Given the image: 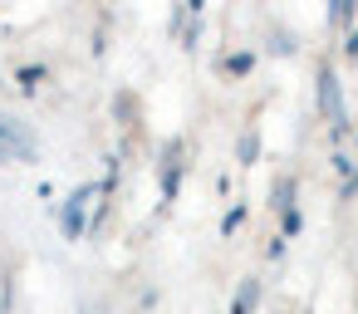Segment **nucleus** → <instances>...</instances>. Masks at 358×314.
Wrapping results in <instances>:
<instances>
[{"label":"nucleus","mask_w":358,"mask_h":314,"mask_svg":"<svg viewBox=\"0 0 358 314\" xmlns=\"http://www.w3.org/2000/svg\"><path fill=\"white\" fill-rule=\"evenodd\" d=\"M348 55H358V30H353V40H348Z\"/></svg>","instance_id":"obj_7"},{"label":"nucleus","mask_w":358,"mask_h":314,"mask_svg":"<svg viewBox=\"0 0 358 314\" xmlns=\"http://www.w3.org/2000/svg\"><path fill=\"white\" fill-rule=\"evenodd\" d=\"M319 108L329 113L334 133L348 128V123H343V104H338V79H334V69H319Z\"/></svg>","instance_id":"obj_2"},{"label":"nucleus","mask_w":358,"mask_h":314,"mask_svg":"<svg viewBox=\"0 0 358 314\" xmlns=\"http://www.w3.org/2000/svg\"><path fill=\"white\" fill-rule=\"evenodd\" d=\"M79 231H84V197H74V201H69V211H64V236H69V241H79Z\"/></svg>","instance_id":"obj_3"},{"label":"nucleus","mask_w":358,"mask_h":314,"mask_svg":"<svg viewBox=\"0 0 358 314\" xmlns=\"http://www.w3.org/2000/svg\"><path fill=\"white\" fill-rule=\"evenodd\" d=\"M255 299H260V285H255V280H245V285H241V294H236V304H231V314H250V304H255Z\"/></svg>","instance_id":"obj_4"},{"label":"nucleus","mask_w":358,"mask_h":314,"mask_svg":"<svg viewBox=\"0 0 358 314\" xmlns=\"http://www.w3.org/2000/svg\"><path fill=\"white\" fill-rule=\"evenodd\" d=\"M30 152H35V143H30L25 123L0 118V157H30Z\"/></svg>","instance_id":"obj_1"},{"label":"nucleus","mask_w":358,"mask_h":314,"mask_svg":"<svg viewBox=\"0 0 358 314\" xmlns=\"http://www.w3.org/2000/svg\"><path fill=\"white\" fill-rule=\"evenodd\" d=\"M241 216H245L241 206H236V211H226V221H221V231H236V226H241Z\"/></svg>","instance_id":"obj_6"},{"label":"nucleus","mask_w":358,"mask_h":314,"mask_svg":"<svg viewBox=\"0 0 358 314\" xmlns=\"http://www.w3.org/2000/svg\"><path fill=\"white\" fill-rule=\"evenodd\" d=\"M250 157H255V133L241 138V162H250Z\"/></svg>","instance_id":"obj_5"}]
</instances>
